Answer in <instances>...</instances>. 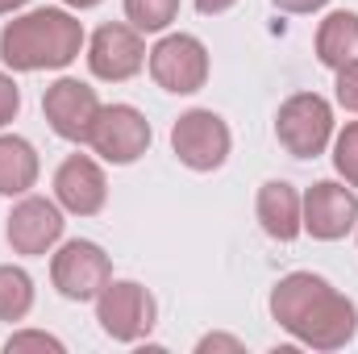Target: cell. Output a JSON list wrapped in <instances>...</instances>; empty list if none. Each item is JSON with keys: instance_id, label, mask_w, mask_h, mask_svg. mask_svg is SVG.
<instances>
[{"instance_id": "3957f363", "label": "cell", "mask_w": 358, "mask_h": 354, "mask_svg": "<svg viewBox=\"0 0 358 354\" xmlns=\"http://www.w3.org/2000/svg\"><path fill=\"white\" fill-rule=\"evenodd\" d=\"M275 138L292 159H317L334 142V108L321 92H296L275 113Z\"/></svg>"}, {"instance_id": "8fae6325", "label": "cell", "mask_w": 358, "mask_h": 354, "mask_svg": "<svg viewBox=\"0 0 358 354\" xmlns=\"http://www.w3.org/2000/svg\"><path fill=\"white\" fill-rule=\"evenodd\" d=\"M358 229V192L350 183L321 179L304 192V234L317 242H342Z\"/></svg>"}, {"instance_id": "ba28073f", "label": "cell", "mask_w": 358, "mask_h": 354, "mask_svg": "<svg viewBox=\"0 0 358 354\" xmlns=\"http://www.w3.org/2000/svg\"><path fill=\"white\" fill-rule=\"evenodd\" d=\"M229 146H234L229 125L213 108H192L171 125V150L192 171H217L229 159Z\"/></svg>"}, {"instance_id": "6da1fadb", "label": "cell", "mask_w": 358, "mask_h": 354, "mask_svg": "<svg viewBox=\"0 0 358 354\" xmlns=\"http://www.w3.org/2000/svg\"><path fill=\"white\" fill-rule=\"evenodd\" d=\"M271 317L308 351H342L358 334V304L313 271H292L271 288Z\"/></svg>"}, {"instance_id": "7c38bea8", "label": "cell", "mask_w": 358, "mask_h": 354, "mask_svg": "<svg viewBox=\"0 0 358 354\" xmlns=\"http://www.w3.org/2000/svg\"><path fill=\"white\" fill-rule=\"evenodd\" d=\"M42 113H46V121H50V129H55L59 138H67V142H88L92 125H96V117H100V96H96V88H88L84 80L63 76V80H55V84L46 88Z\"/></svg>"}, {"instance_id": "9c48e42d", "label": "cell", "mask_w": 358, "mask_h": 354, "mask_svg": "<svg viewBox=\"0 0 358 354\" xmlns=\"http://www.w3.org/2000/svg\"><path fill=\"white\" fill-rule=\"evenodd\" d=\"M63 204L59 200H46V196H21L8 213V246L13 255H25V259H38V255H50L59 242H63Z\"/></svg>"}, {"instance_id": "8992f818", "label": "cell", "mask_w": 358, "mask_h": 354, "mask_svg": "<svg viewBox=\"0 0 358 354\" xmlns=\"http://www.w3.org/2000/svg\"><path fill=\"white\" fill-rule=\"evenodd\" d=\"M88 146L113 167H129L150 150V121L134 104H100Z\"/></svg>"}, {"instance_id": "484cf974", "label": "cell", "mask_w": 358, "mask_h": 354, "mask_svg": "<svg viewBox=\"0 0 358 354\" xmlns=\"http://www.w3.org/2000/svg\"><path fill=\"white\" fill-rule=\"evenodd\" d=\"M63 4H67V8H80V13H84V8H96L100 0H63Z\"/></svg>"}, {"instance_id": "e0dca14e", "label": "cell", "mask_w": 358, "mask_h": 354, "mask_svg": "<svg viewBox=\"0 0 358 354\" xmlns=\"http://www.w3.org/2000/svg\"><path fill=\"white\" fill-rule=\"evenodd\" d=\"M34 309V279L21 267H0V321H21Z\"/></svg>"}, {"instance_id": "5b68a950", "label": "cell", "mask_w": 358, "mask_h": 354, "mask_svg": "<svg viewBox=\"0 0 358 354\" xmlns=\"http://www.w3.org/2000/svg\"><path fill=\"white\" fill-rule=\"evenodd\" d=\"M159 304L155 296L134 279H108L96 296V321L113 342H142L155 330Z\"/></svg>"}, {"instance_id": "d4e9b609", "label": "cell", "mask_w": 358, "mask_h": 354, "mask_svg": "<svg viewBox=\"0 0 358 354\" xmlns=\"http://www.w3.org/2000/svg\"><path fill=\"white\" fill-rule=\"evenodd\" d=\"M238 0H196V8L204 13V17H221V13H229Z\"/></svg>"}, {"instance_id": "9a60e30c", "label": "cell", "mask_w": 358, "mask_h": 354, "mask_svg": "<svg viewBox=\"0 0 358 354\" xmlns=\"http://www.w3.org/2000/svg\"><path fill=\"white\" fill-rule=\"evenodd\" d=\"M317 59L329 67V71H342L346 63L358 59V13H329L321 25H317Z\"/></svg>"}, {"instance_id": "4316f807", "label": "cell", "mask_w": 358, "mask_h": 354, "mask_svg": "<svg viewBox=\"0 0 358 354\" xmlns=\"http://www.w3.org/2000/svg\"><path fill=\"white\" fill-rule=\"evenodd\" d=\"M21 4H25V0H0V17H4V13H17Z\"/></svg>"}, {"instance_id": "7402d4cb", "label": "cell", "mask_w": 358, "mask_h": 354, "mask_svg": "<svg viewBox=\"0 0 358 354\" xmlns=\"http://www.w3.org/2000/svg\"><path fill=\"white\" fill-rule=\"evenodd\" d=\"M17 113H21V88H17V80H13L8 71H0V129H4Z\"/></svg>"}, {"instance_id": "44dd1931", "label": "cell", "mask_w": 358, "mask_h": 354, "mask_svg": "<svg viewBox=\"0 0 358 354\" xmlns=\"http://www.w3.org/2000/svg\"><path fill=\"white\" fill-rule=\"evenodd\" d=\"M334 76H338V84H334L338 104H342V108H350V113H358V59H355V63H346L342 71H334Z\"/></svg>"}, {"instance_id": "52a82bcc", "label": "cell", "mask_w": 358, "mask_h": 354, "mask_svg": "<svg viewBox=\"0 0 358 354\" xmlns=\"http://www.w3.org/2000/svg\"><path fill=\"white\" fill-rule=\"evenodd\" d=\"M50 279H55L59 296L84 304V300H96L104 292V283L113 279V259L104 255V246H96L88 238H71L55 250Z\"/></svg>"}, {"instance_id": "603a6c76", "label": "cell", "mask_w": 358, "mask_h": 354, "mask_svg": "<svg viewBox=\"0 0 358 354\" xmlns=\"http://www.w3.org/2000/svg\"><path fill=\"white\" fill-rule=\"evenodd\" d=\"M196 351L208 354V351H242V342L238 338H229V334H208V338H200L196 342Z\"/></svg>"}, {"instance_id": "d6986e66", "label": "cell", "mask_w": 358, "mask_h": 354, "mask_svg": "<svg viewBox=\"0 0 358 354\" xmlns=\"http://www.w3.org/2000/svg\"><path fill=\"white\" fill-rule=\"evenodd\" d=\"M334 167L358 192V121H350L338 138H334Z\"/></svg>"}, {"instance_id": "4fadbf2b", "label": "cell", "mask_w": 358, "mask_h": 354, "mask_svg": "<svg viewBox=\"0 0 358 354\" xmlns=\"http://www.w3.org/2000/svg\"><path fill=\"white\" fill-rule=\"evenodd\" d=\"M55 200L71 217H96L108 200V179L92 155H67L55 171Z\"/></svg>"}, {"instance_id": "ffe728a7", "label": "cell", "mask_w": 358, "mask_h": 354, "mask_svg": "<svg viewBox=\"0 0 358 354\" xmlns=\"http://www.w3.org/2000/svg\"><path fill=\"white\" fill-rule=\"evenodd\" d=\"M4 346H8L13 354L17 351H55V354H63V342L50 338V334H42V330H17Z\"/></svg>"}, {"instance_id": "5bb4252c", "label": "cell", "mask_w": 358, "mask_h": 354, "mask_svg": "<svg viewBox=\"0 0 358 354\" xmlns=\"http://www.w3.org/2000/svg\"><path fill=\"white\" fill-rule=\"evenodd\" d=\"M259 221L275 242H296L304 234V196L287 179H267L259 187Z\"/></svg>"}, {"instance_id": "ac0fdd59", "label": "cell", "mask_w": 358, "mask_h": 354, "mask_svg": "<svg viewBox=\"0 0 358 354\" xmlns=\"http://www.w3.org/2000/svg\"><path fill=\"white\" fill-rule=\"evenodd\" d=\"M125 17L142 34H163L179 17V0H125Z\"/></svg>"}, {"instance_id": "277c9868", "label": "cell", "mask_w": 358, "mask_h": 354, "mask_svg": "<svg viewBox=\"0 0 358 354\" xmlns=\"http://www.w3.org/2000/svg\"><path fill=\"white\" fill-rule=\"evenodd\" d=\"M146 63H150V80L163 92L192 96L208 84V46L196 34H163L150 46Z\"/></svg>"}, {"instance_id": "2e32d148", "label": "cell", "mask_w": 358, "mask_h": 354, "mask_svg": "<svg viewBox=\"0 0 358 354\" xmlns=\"http://www.w3.org/2000/svg\"><path fill=\"white\" fill-rule=\"evenodd\" d=\"M34 183H38V150L17 134H0V196H25Z\"/></svg>"}, {"instance_id": "7a4b0ae2", "label": "cell", "mask_w": 358, "mask_h": 354, "mask_svg": "<svg viewBox=\"0 0 358 354\" xmlns=\"http://www.w3.org/2000/svg\"><path fill=\"white\" fill-rule=\"evenodd\" d=\"M84 50V25L67 8H29L0 29L8 71H63Z\"/></svg>"}, {"instance_id": "30bf717a", "label": "cell", "mask_w": 358, "mask_h": 354, "mask_svg": "<svg viewBox=\"0 0 358 354\" xmlns=\"http://www.w3.org/2000/svg\"><path fill=\"white\" fill-rule=\"evenodd\" d=\"M146 42H142V29L125 25V21H108L100 25L88 38V67L96 80H108V84H121V80H134L142 67H146Z\"/></svg>"}, {"instance_id": "cb8c5ba5", "label": "cell", "mask_w": 358, "mask_h": 354, "mask_svg": "<svg viewBox=\"0 0 358 354\" xmlns=\"http://www.w3.org/2000/svg\"><path fill=\"white\" fill-rule=\"evenodd\" d=\"M275 8H283V13H317V8H325L329 0H271Z\"/></svg>"}]
</instances>
